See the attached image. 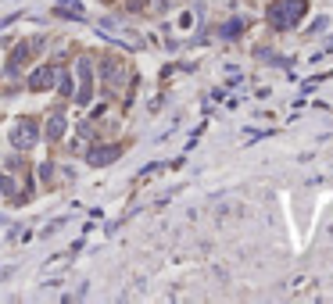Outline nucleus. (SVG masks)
Instances as JSON below:
<instances>
[{
    "label": "nucleus",
    "mask_w": 333,
    "mask_h": 304,
    "mask_svg": "<svg viewBox=\"0 0 333 304\" xmlns=\"http://www.w3.org/2000/svg\"><path fill=\"white\" fill-rule=\"evenodd\" d=\"M79 75H83V89L75 93V100H79L83 108H86V104L94 100V86H90V65H86V61H79Z\"/></svg>",
    "instance_id": "39448f33"
},
{
    "label": "nucleus",
    "mask_w": 333,
    "mask_h": 304,
    "mask_svg": "<svg viewBox=\"0 0 333 304\" xmlns=\"http://www.w3.org/2000/svg\"><path fill=\"white\" fill-rule=\"evenodd\" d=\"M104 79H108V83H122V68H118L115 61H104Z\"/></svg>",
    "instance_id": "0eeeda50"
},
{
    "label": "nucleus",
    "mask_w": 333,
    "mask_h": 304,
    "mask_svg": "<svg viewBox=\"0 0 333 304\" xmlns=\"http://www.w3.org/2000/svg\"><path fill=\"white\" fill-rule=\"evenodd\" d=\"M54 65H43V68H36L33 75H29V86H33V89H47L50 83H54Z\"/></svg>",
    "instance_id": "20e7f679"
},
{
    "label": "nucleus",
    "mask_w": 333,
    "mask_h": 304,
    "mask_svg": "<svg viewBox=\"0 0 333 304\" xmlns=\"http://www.w3.org/2000/svg\"><path fill=\"white\" fill-rule=\"evenodd\" d=\"M118 158V147L115 143H104V147H90L86 150V165H108Z\"/></svg>",
    "instance_id": "7ed1b4c3"
},
{
    "label": "nucleus",
    "mask_w": 333,
    "mask_h": 304,
    "mask_svg": "<svg viewBox=\"0 0 333 304\" xmlns=\"http://www.w3.org/2000/svg\"><path fill=\"white\" fill-rule=\"evenodd\" d=\"M240 25H244V22H240V18H233V22H226V25H222V36H237V33H240Z\"/></svg>",
    "instance_id": "1a4fd4ad"
},
{
    "label": "nucleus",
    "mask_w": 333,
    "mask_h": 304,
    "mask_svg": "<svg viewBox=\"0 0 333 304\" xmlns=\"http://www.w3.org/2000/svg\"><path fill=\"white\" fill-rule=\"evenodd\" d=\"M61 132H65V118H61V115H54V118H50V126H47V136H50V140H61Z\"/></svg>",
    "instance_id": "423d86ee"
},
{
    "label": "nucleus",
    "mask_w": 333,
    "mask_h": 304,
    "mask_svg": "<svg viewBox=\"0 0 333 304\" xmlns=\"http://www.w3.org/2000/svg\"><path fill=\"white\" fill-rule=\"evenodd\" d=\"M33 54V47H29V43H22L18 50H14V57H11V68H18V65H25V57Z\"/></svg>",
    "instance_id": "6e6552de"
},
{
    "label": "nucleus",
    "mask_w": 333,
    "mask_h": 304,
    "mask_svg": "<svg viewBox=\"0 0 333 304\" xmlns=\"http://www.w3.org/2000/svg\"><path fill=\"white\" fill-rule=\"evenodd\" d=\"M301 14H305V0H276L269 11V22L276 29H290L301 22Z\"/></svg>",
    "instance_id": "f257e3e1"
},
{
    "label": "nucleus",
    "mask_w": 333,
    "mask_h": 304,
    "mask_svg": "<svg viewBox=\"0 0 333 304\" xmlns=\"http://www.w3.org/2000/svg\"><path fill=\"white\" fill-rule=\"evenodd\" d=\"M36 140H40V129H36V122H33V118H22L18 126H14V132H11V143L18 147V150H29Z\"/></svg>",
    "instance_id": "f03ea898"
}]
</instances>
